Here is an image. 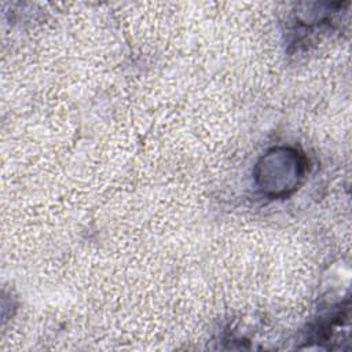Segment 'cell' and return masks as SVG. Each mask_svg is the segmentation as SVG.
<instances>
[{"mask_svg": "<svg viewBox=\"0 0 352 352\" xmlns=\"http://www.w3.org/2000/svg\"><path fill=\"white\" fill-rule=\"evenodd\" d=\"M302 157L292 148H274L257 164L256 179L263 192L280 197L292 192L304 176Z\"/></svg>", "mask_w": 352, "mask_h": 352, "instance_id": "6da1fadb", "label": "cell"}]
</instances>
